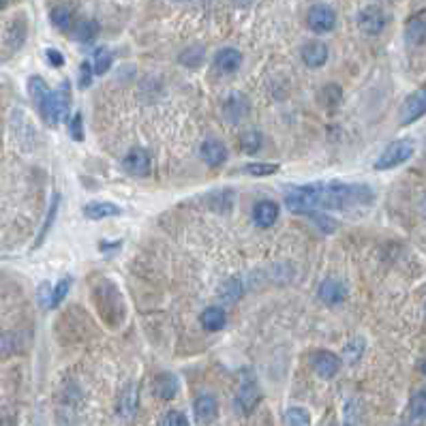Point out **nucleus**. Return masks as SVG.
Masks as SVG:
<instances>
[{"mask_svg":"<svg viewBox=\"0 0 426 426\" xmlns=\"http://www.w3.org/2000/svg\"><path fill=\"white\" fill-rule=\"evenodd\" d=\"M244 169L246 173H251V176H255V178H268V176H275L281 167L277 163H248Z\"/></svg>","mask_w":426,"mask_h":426,"instance_id":"nucleus-29","label":"nucleus"},{"mask_svg":"<svg viewBox=\"0 0 426 426\" xmlns=\"http://www.w3.org/2000/svg\"><path fill=\"white\" fill-rule=\"evenodd\" d=\"M120 215H123V208L111 202H92L84 206V217L90 221L111 219V217H120Z\"/></svg>","mask_w":426,"mask_h":426,"instance_id":"nucleus-16","label":"nucleus"},{"mask_svg":"<svg viewBox=\"0 0 426 426\" xmlns=\"http://www.w3.org/2000/svg\"><path fill=\"white\" fill-rule=\"evenodd\" d=\"M69 133H71V138L75 142H84V125H82V114L77 111L71 123H69Z\"/></svg>","mask_w":426,"mask_h":426,"instance_id":"nucleus-35","label":"nucleus"},{"mask_svg":"<svg viewBox=\"0 0 426 426\" xmlns=\"http://www.w3.org/2000/svg\"><path fill=\"white\" fill-rule=\"evenodd\" d=\"M341 369V358L332 352H317L313 356V371L321 379H330L339 373Z\"/></svg>","mask_w":426,"mask_h":426,"instance_id":"nucleus-12","label":"nucleus"},{"mask_svg":"<svg viewBox=\"0 0 426 426\" xmlns=\"http://www.w3.org/2000/svg\"><path fill=\"white\" fill-rule=\"evenodd\" d=\"M202 326H204V330H210V332H219L223 330V326L227 321V315L221 306H210L206 308V311L202 313Z\"/></svg>","mask_w":426,"mask_h":426,"instance_id":"nucleus-20","label":"nucleus"},{"mask_svg":"<svg viewBox=\"0 0 426 426\" xmlns=\"http://www.w3.org/2000/svg\"><path fill=\"white\" fill-rule=\"evenodd\" d=\"M50 17H52V24H54L58 30H69L71 24H73V15H71V11H69L67 7H56V9L50 13Z\"/></svg>","mask_w":426,"mask_h":426,"instance_id":"nucleus-28","label":"nucleus"},{"mask_svg":"<svg viewBox=\"0 0 426 426\" xmlns=\"http://www.w3.org/2000/svg\"><path fill=\"white\" fill-rule=\"evenodd\" d=\"M200 154L210 167H221L227 161V148L219 140H206L200 148Z\"/></svg>","mask_w":426,"mask_h":426,"instance_id":"nucleus-13","label":"nucleus"},{"mask_svg":"<svg viewBox=\"0 0 426 426\" xmlns=\"http://www.w3.org/2000/svg\"><path fill=\"white\" fill-rule=\"evenodd\" d=\"M242 65V54L236 47H223L215 56V67L221 73H234Z\"/></svg>","mask_w":426,"mask_h":426,"instance_id":"nucleus-18","label":"nucleus"},{"mask_svg":"<svg viewBox=\"0 0 426 426\" xmlns=\"http://www.w3.org/2000/svg\"><path fill=\"white\" fill-rule=\"evenodd\" d=\"M69 107H71V86L69 82H63L56 90H52L45 107L41 109V116L50 127H58V123L67 118Z\"/></svg>","mask_w":426,"mask_h":426,"instance_id":"nucleus-3","label":"nucleus"},{"mask_svg":"<svg viewBox=\"0 0 426 426\" xmlns=\"http://www.w3.org/2000/svg\"><path fill=\"white\" fill-rule=\"evenodd\" d=\"M176 3H184V0H176Z\"/></svg>","mask_w":426,"mask_h":426,"instance_id":"nucleus-43","label":"nucleus"},{"mask_svg":"<svg viewBox=\"0 0 426 426\" xmlns=\"http://www.w3.org/2000/svg\"><path fill=\"white\" fill-rule=\"evenodd\" d=\"M375 202V191L369 184L356 182H330L323 184V200L321 208L330 212H347V210H362Z\"/></svg>","mask_w":426,"mask_h":426,"instance_id":"nucleus-1","label":"nucleus"},{"mask_svg":"<svg viewBox=\"0 0 426 426\" xmlns=\"http://www.w3.org/2000/svg\"><path fill=\"white\" fill-rule=\"evenodd\" d=\"M306 24L313 32L326 34L337 26V13H334L332 7H328V5H315L311 11H308Z\"/></svg>","mask_w":426,"mask_h":426,"instance_id":"nucleus-7","label":"nucleus"},{"mask_svg":"<svg viewBox=\"0 0 426 426\" xmlns=\"http://www.w3.org/2000/svg\"><path fill=\"white\" fill-rule=\"evenodd\" d=\"M358 26H360V30L364 34L375 36V34H379L385 28V13L379 7H375V5L364 7L358 13Z\"/></svg>","mask_w":426,"mask_h":426,"instance_id":"nucleus-9","label":"nucleus"},{"mask_svg":"<svg viewBox=\"0 0 426 426\" xmlns=\"http://www.w3.org/2000/svg\"><path fill=\"white\" fill-rule=\"evenodd\" d=\"M240 148L246 152V154H255L259 148H262V135L257 131H246L242 135V140H240Z\"/></svg>","mask_w":426,"mask_h":426,"instance_id":"nucleus-31","label":"nucleus"},{"mask_svg":"<svg viewBox=\"0 0 426 426\" xmlns=\"http://www.w3.org/2000/svg\"><path fill=\"white\" fill-rule=\"evenodd\" d=\"M285 420L289 426H311V414H308L304 407H292L287 409Z\"/></svg>","mask_w":426,"mask_h":426,"instance_id":"nucleus-30","label":"nucleus"},{"mask_svg":"<svg viewBox=\"0 0 426 426\" xmlns=\"http://www.w3.org/2000/svg\"><path fill=\"white\" fill-rule=\"evenodd\" d=\"M422 373H424V375H426V360H424V362H422Z\"/></svg>","mask_w":426,"mask_h":426,"instance_id":"nucleus-42","label":"nucleus"},{"mask_svg":"<svg viewBox=\"0 0 426 426\" xmlns=\"http://www.w3.org/2000/svg\"><path fill=\"white\" fill-rule=\"evenodd\" d=\"M71 285H73V279H71V277H63L61 281H58L56 287L52 289V298H50V306H47V308H56L58 304H61V302L69 296Z\"/></svg>","mask_w":426,"mask_h":426,"instance_id":"nucleus-26","label":"nucleus"},{"mask_svg":"<svg viewBox=\"0 0 426 426\" xmlns=\"http://www.w3.org/2000/svg\"><path fill=\"white\" fill-rule=\"evenodd\" d=\"M279 219V206L273 200H262L253 208V221L257 227H273Z\"/></svg>","mask_w":426,"mask_h":426,"instance_id":"nucleus-14","label":"nucleus"},{"mask_svg":"<svg viewBox=\"0 0 426 426\" xmlns=\"http://www.w3.org/2000/svg\"><path fill=\"white\" fill-rule=\"evenodd\" d=\"M424 114H426V88H420L403 101L401 111H398V123L403 127L414 125Z\"/></svg>","mask_w":426,"mask_h":426,"instance_id":"nucleus-5","label":"nucleus"},{"mask_svg":"<svg viewBox=\"0 0 426 426\" xmlns=\"http://www.w3.org/2000/svg\"><path fill=\"white\" fill-rule=\"evenodd\" d=\"M154 392L165 401H171L173 396L178 394V379L173 377L171 373H161L157 377V381H154Z\"/></svg>","mask_w":426,"mask_h":426,"instance_id":"nucleus-22","label":"nucleus"},{"mask_svg":"<svg viewBox=\"0 0 426 426\" xmlns=\"http://www.w3.org/2000/svg\"><path fill=\"white\" fill-rule=\"evenodd\" d=\"M92 73H94V69L90 67V63H82V67H80V86H82V88L90 86Z\"/></svg>","mask_w":426,"mask_h":426,"instance_id":"nucleus-37","label":"nucleus"},{"mask_svg":"<svg viewBox=\"0 0 426 426\" xmlns=\"http://www.w3.org/2000/svg\"><path fill=\"white\" fill-rule=\"evenodd\" d=\"M328 45L321 43V41H311V43H306L302 47V61L306 67H311V69H319L328 63Z\"/></svg>","mask_w":426,"mask_h":426,"instance_id":"nucleus-15","label":"nucleus"},{"mask_svg":"<svg viewBox=\"0 0 426 426\" xmlns=\"http://www.w3.org/2000/svg\"><path fill=\"white\" fill-rule=\"evenodd\" d=\"M195 416L202 424L215 422L219 416V401L212 394H200L195 398Z\"/></svg>","mask_w":426,"mask_h":426,"instance_id":"nucleus-17","label":"nucleus"},{"mask_svg":"<svg viewBox=\"0 0 426 426\" xmlns=\"http://www.w3.org/2000/svg\"><path fill=\"white\" fill-rule=\"evenodd\" d=\"M412 414H414V418L426 420V390L414 394V398H412Z\"/></svg>","mask_w":426,"mask_h":426,"instance_id":"nucleus-34","label":"nucleus"},{"mask_svg":"<svg viewBox=\"0 0 426 426\" xmlns=\"http://www.w3.org/2000/svg\"><path fill=\"white\" fill-rule=\"evenodd\" d=\"M319 300L328 306H337L347 298V287L341 279H326L319 285V292H317Z\"/></svg>","mask_w":426,"mask_h":426,"instance_id":"nucleus-10","label":"nucleus"},{"mask_svg":"<svg viewBox=\"0 0 426 426\" xmlns=\"http://www.w3.org/2000/svg\"><path fill=\"white\" fill-rule=\"evenodd\" d=\"M180 63L187 67H200L204 63V50L202 47H189L180 54Z\"/></svg>","mask_w":426,"mask_h":426,"instance_id":"nucleus-32","label":"nucleus"},{"mask_svg":"<svg viewBox=\"0 0 426 426\" xmlns=\"http://www.w3.org/2000/svg\"><path fill=\"white\" fill-rule=\"evenodd\" d=\"M234 3L238 5V7H251L255 3V0H234Z\"/></svg>","mask_w":426,"mask_h":426,"instance_id":"nucleus-39","label":"nucleus"},{"mask_svg":"<svg viewBox=\"0 0 426 426\" xmlns=\"http://www.w3.org/2000/svg\"><path fill=\"white\" fill-rule=\"evenodd\" d=\"M99 34V24L94 22V19H80L75 26H73V39L82 43H90Z\"/></svg>","mask_w":426,"mask_h":426,"instance_id":"nucleus-23","label":"nucleus"},{"mask_svg":"<svg viewBox=\"0 0 426 426\" xmlns=\"http://www.w3.org/2000/svg\"><path fill=\"white\" fill-rule=\"evenodd\" d=\"M422 215H424V217H426V198H424V200H422Z\"/></svg>","mask_w":426,"mask_h":426,"instance_id":"nucleus-40","label":"nucleus"},{"mask_svg":"<svg viewBox=\"0 0 426 426\" xmlns=\"http://www.w3.org/2000/svg\"><path fill=\"white\" fill-rule=\"evenodd\" d=\"M138 405H140L138 385L129 383L118 398V405H116V416H118L120 420H131L135 414H138Z\"/></svg>","mask_w":426,"mask_h":426,"instance_id":"nucleus-11","label":"nucleus"},{"mask_svg":"<svg viewBox=\"0 0 426 426\" xmlns=\"http://www.w3.org/2000/svg\"><path fill=\"white\" fill-rule=\"evenodd\" d=\"M161 426H191V424H189V420H187L184 414H180V412H169V414L163 416Z\"/></svg>","mask_w":426,"mask_h":426,"instance_id":"nucleus-36","label":"nucleus"},{"mask_svg":"<svg viewBox=\"0 0 426 426\" xmlns=\"http://www.w3.org/2000/svg\"><path fill=\"white\" fill-rule=\"evenodd\" d=\"M58 202H61V195H54V200H52V206H50V212H47V219H45V225H43V231H41V236L36 238V244L34 246H41V242H43V238H45V234L50 231V227H52V223H54V217H56V212H58Z\"/></svg>","mask_w":426,"mask_h":426,"instance_id":"nucleus-33","label":"nucleus"},{"mask_svg":"<svg viewBox=\"0 0 426 426\" xmlns=\"http://www.w3.org/2000/svg\"><path fill=\"white\" fill-rule=\"evenodd\" d=\"M111 61H114V56L107 47H99V50H94V56H92V69L96 75H103L107 73V69L111 67Z\"/></svg>","mask_w":426,"mask_h":426,"instance_id":"nucleus-25","label":"nucleus"},{"mask_svg":"<svg viewBox=\"0 0 426 426\" xmlns=\"http://www.w3.org/2000/svg\"><path fill=\"white\" fill-rule=\"evenodd\" d=\"M7 3H9V0H0V11H3V9L7 7Z\"/></svg>","mask_w":426,"mask_h":426,"instance_id":"nucleus-41","label":"nucleus"},{"mask_svg":"<svg viewBox=\"0 0 426 426\" xmlns=\"http://www.w3.org/2000/svg\"><path fill=\"white\" fill-rule=\"evenodd\" d=\"M259 401H262V392H259V388H257L255 379L242 381L238 392H236V401H234V403H236V409H238L242 416H248V414L259 405Z\"/></svg>","mask_w":426,"mask_h":426,"instance_id":"nucleus-8","label":"nucleus"},{"mask_svg":"<svg viewBox=\"0 0 426 426\" xmlns=\"http://www.w3.org/2000/svg\"><path fill=\"white\" fill-rule=\"evenodd\" d=\"M125 169L135 178H148L150 171H152V159H150V152L146 148L135 146L127 152V157L123 161Z\"/></svg>","mask_w":426,"mask_h":426,"instance_id":"nucleus-6","label":"nucleus"},{"mask_svg":"<svg viewBox=\"0 0 426 426\" xmlns=\"http://www.w3.org/2000/svg\"><path fill=\"white\" fill-rule=\"evenodd\" d=\"M364 347H366L364 339H360V337L352 339L350 343L343 347V358L350 362V364H356V362L362 358V354H364Z\"/></svg>","mask_w":426,"mask_h":426,"instance_id":"nucleus-27","label":"nucleus"},{"mask_svg":"<svg viewBox=\"0 0 426 426\" xmlns=\"http://www.w3.org/2000/svg\"><path fill=\"white\" fill-rule=\"evenodd\" d=\"M28 94H30V99H32L34 107H36L39 111H41V109L45 107V103H47V99H50L52 90H50V86L45 84L43 77L32 75L30 80H28Z\"/></svg>","mask_w":426,"mask_h":426,"instance_id":"nucleus-19","label":"nucleus"},{"mask_svg":"<svg viewBox=\"0 0 426 426\" xmlns=\"http://www.w3.org/2000/svg\"><path fill=\"white\" fill-rule=\"evenodd\" d=\"M416 152V144L412 140H396L381 152V157L375 161V169H394L403 163H407Z\"/></svg>","mask_w":426,"mask_h":426,"instance_id":"nucleus-4","label":"nucleus"},{"mask_svg":"<svg viewBox=\"0 0 426 426\" xmlns=\"http://www.w3.org/2000/svg\"><path fill=\"white\" fill-rule=\"evenodd\" d=\"M405 34H407V41H409L412 45H422V43H426V11L409 19L407 32H405Z\"/></svg>","mask_w":426,"mask_h":426,"instance_id":"nucleus-21","label":"nucleus"},{"mask_svg":"<svg viewBox=\"0 0 426 426\" xmlns=\"http://www.w3.org/2000/svg\"><path fill=\"white\" fill-rule=\"evenodd\" d=\"M321 200H323V182L292 187L285 193V206L294 215H308V217L319 215Z\"/></svg>","mask_w":426,"mask_h":426,"instance_id":"nucleus-2","label":"nucleus"},{"mask_svg":"<svg viewBox=\"0 0 426 426\" xmlns=\"http://www.w3.org/2000/svg\"><path fill=\"white\" fill-rule=\"evenodd\" d=\"M45 56H47V63L52 65V67H63L65 65V56L58 52V50H45Z\"/></svg>","mask_w":426,"mask_h":426,"instance_id":"nucleus-38","label":"nucleus"},{"mask_svg":"<svg viewBox=\"0 0 426 426\" xmlns=\"http://www.w3.org/2000/svg\"><path fill=\"white\" fill-rule=\"evenodd\" d=\"M242 296V283L240 279H227L221 287H219V298L225 304H236Z\"/></svg>","mask_w":426,"mask_h":426,"instance_id":"nucleus-24","label":"nucleus"}]
</instances>
